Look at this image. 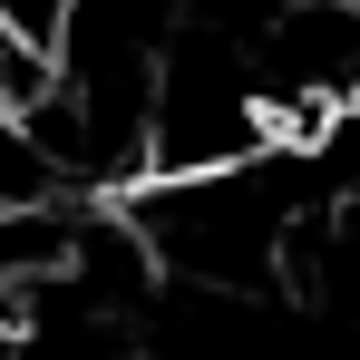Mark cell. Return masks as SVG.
Returning a JSON list of instances; mask_svg holds the SVG:
<instances>
[{"label":"cell","instance_id":"cell-3","mask_svg":"<svg viewBox=\"0 0 360 360\" xmlns=\"http://www.w3.org/2000/svg\"><path fill=\"white\" fill-rule=\"evenodd\" d=\"M117 360H176V351H117Z\"/></svg>","mask_w":360,"mask_h":360},{"label":"cell","instance_id":"cell-2","mask_svg":"<svg viewBox=\"0 0 360 360\" xmlns=\"http://www.w3.org/2000/svg\"><path fill=\"white\" fill-rule=\"evenodd\" d=\"M49 78H59V49H49V39H30V30L0 10V108H30V98H49Z\"/></svg>","mask_w":360,"mask_h":360},{"label":"cell","instance_id":"cell-1","mask_svg":"<svg viewBox=\"0 0 360 360\" xmlns=\"http://www.w3.org/2000/svg\"><path fill=\"white\" fill-rule=\"evenodd\" d=\"M68 195V166L30 108H0V214H49Z\"/></svg>","mask_w":360,"mask_h":360}]
</instances>
